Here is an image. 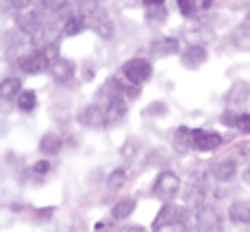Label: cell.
I'll return each instance as SVG.
<instances>
[{
    "mask_svg": "<svg viewBox=\"0 0 250 232\" xmlns=\"http://www.w3.org/2000/svg\"><path fill=\"white\" fill-rule=\"evenodd\" d=\"M220 146H222V135L220 133L205 128L194 130V148L198 152H215Z\"/></svg>",
    "mask_w": 250,
    "mask_h": 232,
    "instance_id": "277c9868",
    "label": "cell"
},
{
    "mask_svg": "<svg viewBox=\"0 0 250 232\" xmlns=\"http://www.w3.org/2000/svg\"><path fill=\"white\" fill-rule=\"evenodd\" d=\"M172 143H174L176 152H181V154L189 152V150L194 148V130L187 126H179L176 133L172 135Z\"/></svg>",
    "mask_w": 250,
    "mask_h": 232,
    "instance_id": "8fae6325",
    "label": "cell"
},
{
    "mask_svg": "<svg viewBox=\"0 0 250 232\" xmlns=\"http://www.w3.org/2000/svg\"><path fill=\"white\" fill-rule=\"evenodd\" d=\"M133 152H135V146H133V143H124L122 156H133Z\"/></svg>",
    "mask_w": 250,
    "mask_h": 232,
    "instance_id": "836d02e7",
    "label": "cell"
},
{
    "mask_svg": "<svg viewBox=\"0 0 250 232\" xmlns=\"http://www.w3.org/2000/svg\"><path fill=\"white\" fill-rule=\"evenodd\" d=\"M235 128L239 130L242 135H250V115L248 113H242L237 117V124H235Z\"/></svg>",
    "mask_w": 250,
    "mask_h": 232,
    "instance_id": "83f0119b",
    "label": "cell"
},
{
    "mask_svg": "<svg viewBox=\"0 0 250 232\" xmlns=\"http://www.w3.org/2000/svg\"><path fill=\"white\" fill-rule=\"evenodd\" d=\"M61 150V137L57 133H46L40 141V152L46 154V156H52Z\"/></svg>",
    "mask_w": 250,
    "mask_h": 232,
    "instance_id": "2e32d148",
    "label": "cell"
},
{
    "mask_svg": "<svg viewBox=\"0 0 250 232\" xmlns=\"http://www.w3.org/2000/svg\"><path fill=\"white\" fill-rule=\"evenodd\" d=\"M16 24L22 33H28V35H35V33L40 31V18H37V13H33L31 9L22 11L20 16L16 18Z\"/></svg>",
    "mask_w": 250,
    "mask_h": 232,
    "instance_id": "4fadbf2b",
    "label": "cell"
},
{
    "mask_svg": "<svg viewBox=\"0 0 250 232\" xmlns=\"http://www.w3.org/2000/svg\"><path fill=\"white\" fill-rule=\"evenodd\" d=\"M22 94V80L20 78H4L0 85V96L2 100H11Z\"/></svg>",
    "mask_w": 250,
    "mask_h": 232,
    "instance_id": "d6986e66",
    "label": "cell"
},
{
    "mask_svg": "<svg viewBox=\"0 0 250 232\" xmlns=\"http://www.w3.org/2000/svg\"><path fill=\"white\" fill-rule=\"evenodd\" d=\"M31 4H33V0H11V7L16 9V11H28L31 9Z\"/></svg>",
    "mask_w": 250,
    "mask_h": 232,
    "instance_id": "4dcf8cb0",
    "label": "cell"
},
{
    "mask_svg": "<svg viewBox=\"0 0 250 232\" xmlns=\"http://www.w3.org/2000/svg\"><path fill=\"white\" fill-rule=\"evenodd\" d=\"M42 7L46 11H52V13H59L68 7V0H42Z\"/></svg>",
    "mask_w": 250,
    "mask_h": 232,
    "instance_id": "484cf974",
    "label": "cell"
},
{
    "mask_svg": "<svg viewBox=\"0 0 250 232\" xmlns=\"http://www.w3.org/2000/svg\"><path fill=\"white\" fill-rule=\"evenodd\" d=\"M235 172H237V165H235V161H230V158H220V161H215L213 165H211V174H213V178L220 182L233 180Z\"/></svg>",
    "mask_w": 250,
    "mask_h": 232,
    "instance_id": "30bf717a",
    "label": "cell"
},
{
    "mask_svg": "<svg viewBox=\"0 0 250 232\" xmlns=\"http://www.w3.org/2000/svg\"><path fill=\"white\" fill-rule=\"evenodd\" d=\"M174 213H179V209H176V206L166 204V206H163V209L159 211V215H157V219H155V224H152V228H155V230H159L161 226L170 224V221H179V219H176V215H174Z\"/></svg>",
    "mask_w": 250,
    "mask_h": 232,
    "instance_id": "44dd1931",
    "label": "cell"
},
{
    "mask_svg": "<svg viewBox=\"0 0 250 232\" xmlns=\"http://www.w3.org/2000/svg\"><path fill=\"white\" fill-rule=\"evenodd\" d=\"M118 232H146V228H142V226H126V228H122Z\"/></svg>",
    "mask_w": 250,
    "mask_h": 232,
    "instance_id": "e575fe53",
    "label": "cell"
},
{
    "mask_svg": "<svg viewBox=\"0 0 250 232\" xmlns=\"http://www.w3.org/2000/svg\"><path fill=\"white\" fill-rule=\"evenodd\" d=\"M35 106H37V96H35V91L24 89L22 94L18 96V109L24 111V113H31Z\"/></svg>",
    "mask_w": 250,
    "mask_h": 232,
    "instance_id": "7402d4cb",
    "label": "cell"
},
{
    "mask_svg": "<svg viewBox=\"0 0 250 232\" xmlns=\"http://www.w3.org/2000/svg\"><path fill=\"white\" fill-rule=\"evenodd\" d=\"M155 232H185V224L179 219V221H170V224H166V226H161L159 230H155Z\"/></svg>",
    "mask_w": 250,
    "mask_h": 232,
    "instance_id": "f1b7e54d",
    "label": "cell"
},
{
    "mask_svg": "<svg viewBox=\"0 0 250 232\" xmlns=\"http://www.w3.org/2000/svg\"><path fill=\"white\" fill-rule=\"evenodd\" d=\"M87 24H89V26L96 31V35L103 37V39H111V37L115 35V26H113L111 16H109V13L104 11L103 7H100L98 11H96L94 16L89 18Z\"/></svg>",
    "mask_w": 250,
    "mask_h": 232,
    "instance_id": "5b68a950",
    "label": "cell"
},
{
    "mask_svg": "<svg viewBox=\"0 0 250 232\" xmlns=\"http://www.w3.org/2000/svg\"><path fill=\"white\" fill-rule=\"evenodd\" d=\"M126 115V100H124V94L118 91L115 96L109 98V104H107V119L109 124H115Z\"/></svg>",
    "mask_w": 250,
    "mask_h": 232,
    "instance_id": "9c48e42d",
    "label": "cell"
},
{
    "mask_svg": "<svg viewBox=\"0 0 250 232\" xmlns=\"http://www.w3.org/2000/svg\"><path fill=\"white\" fill-rule=\"evenodd\" d=\"M205 61H207V50L203 46H191V48H187V52L183 55V65L191 67V70L200 67Z\"/></svg>",
    "mask_w": 250,
    "mask_h": 232,
    "instance_id": "5bb4252c",
    "label": "cell"
},
{
    "mask_svg": "<svg viewBox=\"0 0 250 232\" xmlns=\"http://www.w3.org/2000/svg\"><path fill=\"white\" fill-rule=\"evenodd\" d=\"M242 178H244V182H246V185L250 187V167L246 169V172H244V176H242Z\"/></svg>",
    "mask_w": 250,
    "mask_h": 232,
    "instance_id": "d590c367",
    "label": "cell"
},
{
    "mask_svg": "<svg viewBox=\"0 0 250 232\" xmlns=\"http://www.w3.org/2000/svg\"><path fill=\"white\" fill-rule=\"evenodd\" d=\"M52 213H55V209L52 206H48V209H37L35 211V219L37 221H48L52 217Z\"/></svg>",
    "mask_w": 250,
    "mask_h": 232,
    "instance_id": "f546056e",
    "label": "cell"
},
{
    "mask_svg": "<svg viewBox=\"0 0 250 232\" xmlns=\"http://www.w3.org/2000/svg\"><path fill=\"white\" fill-rule=\"evenodd\" d=\"M87 28V20H85L83 16H70L68 20H65V24H63V33L68 37H74V35H81V33Z\"/></svg>",
    "mask_w": 250,
    "mask_h": 232,
    "instance_id": "ac0fdd59",
    "label": "cell"
},
{
    "mask_svg": "<svg viewBox=\"0 0 250 232\" xmlns=\"http://www.w3.org/2000/svg\"><path fill=\"white\" fill-rule=\"evenodd\" d=\"M179 187H181V180L174 172H161L155 180L152 193H155L157 197H161V200H170V197L176 195Z\"/></svg>",
    "mask_w": 250,
    "mask_h": 232,
    "instance_id": "7a4b0ae2",
    "label": "cell"
},
{
    "mask_svg": "<svg viewBox=\"0 0 250 232\" xmlns=\"http://www.w3.org/2000/svg\"><path fill=\"white\" fill-rule=\"evenodd\" d=\"M229 217L235 224H250V200H239L229 206Z\"/></svg>",
    "mask_w": 250,
    "mask_h": 232,
    "instance_id": "7c38bea8",
    "label": "cell"
},
{
    "mask_svg": "<svg viewBox=\"0 0 250 232\" xmlns=\"http://www.w3.org/2000/svg\"><path fill=\"white\" fill-rule=\"evenodd\" d=\"M155 7H166V0H144V9H155Z\"/></svg>",
    "mask_w": 250,
    "mask_h": 232,
    "instance_id": "d6a6232c",
    "label": "cell"
},
{
    "mask_svg": "<svg viewBox=\"0 0 250 232\" xmlns=\"http://www.w3.org/2000/svg\"><path fill=\"white\" fill-rule=\"evenodd\" d=\"M196 224L200 226L203 230H215L220 226V215L218 211L213 209V206H200L198 211H196Z\"/></svg>",
    "mask_w": 250,
    "mask_h": 232,
    "instance_id": "ba28073f",
    "label": "cell"
},
{
    "mask_svg": "<svg viewBox=\"0 0 250 232\" xmlns=\"http://www.w3.org/2000/svg\"><path fill=\"white\" fill-rule=\"evenodd\" d=\"M124 185H126V172H124V169H113L107 178L109 191H118V189H122Z\"/></svg>",
    "mask_w": 250,
    "mask_h": 232,
    "instance_id": "cb8c5ba5",
    "label": "cell"
},
{
    "mask_svg": "<svg viewBox=\"0 0 250 232\" xmlns=\"http://www.w3.org/2000/svg\"><path fill=\"white\" fill-rule=\"evenodd\" d=\"M48 169H50V161H37L35 165H33V172H35L37 176H44Z\"/></svg>",
    "mask_w": 250,
    "mask_h": 232,
    "instance_id": "1f68e13d",
    "label": "cell"
},
{
    "mask_svg": "<svg viewBox=\"0 0 250 232\" xmlns=\"http://www.w3.org/2000/svg\"><path fill=\"white\" fill-rule=\"evenodd\" d=\"M52 63L44 55V50H33L31 55H24L20 61V70L24 74H42V72L50 70Z\"/></svg>",
    "mask_w": 250,
    "mask_h": 232,
    "instance_id": "3957f363",
    "label": "cell"
},
{
    "mask_svg": "<svg viewBox=\"0 0 250 232\" xmlns=\"http://www.w3.org/2000/svg\"><path fill=\"white\" fill-rule=\"evenodd\" d=\"M79 119H81V124H85V126H89V128H103L109 124L107 109H103V106H98V104H87L81 111Z\"/></svg>",
    "mask_w": 250,
    "mask_h": 232,
    "instance_id": "8992f818",
    "label": "cell"
},
{
    "mask_svg": "<svg viewBox=\"0 0 250 232\" xmlns=\"http://www.w3.org/2000/svg\"><path fill=\"white\" fill-rule=\"evenodd\" d=\"M122 74L126 76V78L131 80L133 85L142 87L148 78H150V74H152V65L148 63L146 59H139V57H135V59H131V61H126V63H124Z\"/></svg>",
    "mask_w": 250,
    "mask_h": 232,
    "instance_id": "6da1fadb",
    "label": "cell"
},
{
    "mask_svg": "<svg viewBox=\"0 0 250 232\" xmlns=\"http://www.w3.org/2000/svg\"><path fill=\"white\" fill-rule=\"evenodd\" d=\"M176 4H179V11L183 13V16H187V18H191L196 13V2L194 0H176Z\"/></svg>",
    "mask_w": 250,
    "mask_h": 232,
    "instance_id": "4316f807",
    "label": "cell"
},
{
    "mask_svg": "<svg viewBox=\"0 0 250 232\" xmlns=\"http://www.w3.org/2000/svg\"><path fill=\"white\" fill-rule=\"evenodd\" d=\"M250 100V87L246 83H237L229 94V104L230 106H244Z\"/></svg>",
    "mask_w": 250,
    "mask_h": 232,
    "instance_id": "e0dca14e",
    "label": "cell"
},
{
    "mask_svg": "<svg viewBox=\"0 0 250 232\" xmlns=\"http://www.w3.org/2000/svg\"><path fill=\"white\" fill-rule=\"evenodd\" d=\"M167 18L166 7H155V9H146V20L150 24H161Z\"/></svg>",
    "mask_w": 250,
    "mask_h": 232,
    "instance_id": "d4e9b609",
    "label": "cell"
},
{
    "mask_svg": "<svg viewBox=\"0 0 250 232\" xmlns=\"http://www.w3.org/2000/svg\"><path fill=\"white\" fill-rule=\"evenodd\" d=\"M135 206H137V202L133 200V197H126V200H120V202H115L113 204V209H111V217L115 221H122V219H126L128 215H133V211H135Z\"/></svg>",
    "mask_w": 250,
    "mask_h": 232,
    "instance_id": "9a60e30c",
    "label": "cell"
},
{
    "mask_svg": "<svg viewBox=\"0 0 250 232\" xmlns=\"http://www.w3.org/2000/svg\"><path fill=\"white\" fill-rule=\"evenodd\" d=\"M152 52H157V55H176V52H179V41H176L174 37L157 39L152 43Z\"/></svg>",
    "mask_w": 250,
    "mask_h": 232,
    "instance_id": "ffe728a7",
    "label": "cell"
},
{
    "mask_svg": "<svg viewBox=\"0 0 250 232\" xmlns=\"http://www.w3.org/2000/svg\"><path fill=\"white\" fill-rule=\"evenodd\" d=\"M98 9H100L98 0H79V2H76V13H79V16H83L85 20H89V18L94 16Z\"/></svg>",
    "mask_w": 250,
    "mask_h": 232,
    "instance_id": "603a6c76",
    "label": "cell"
},
{
    "mask_svg": "<svg viewBox=\"0 0 250 232\" xmlns=\"http://www.w3.org/2000/svg\"><path fill=\"white\" fill-rule=\"evenodd\" d=\"M74 72H76V65H74V61H70V59H57L50 67L52 78H55L59 85L70 83V80L74 78Z\"/></svg>",
    "mask_w": 250,
    "mask_h": 232,
    "instance_id": "52a82bcc",
    "label": "cell"
}]
</instances>
